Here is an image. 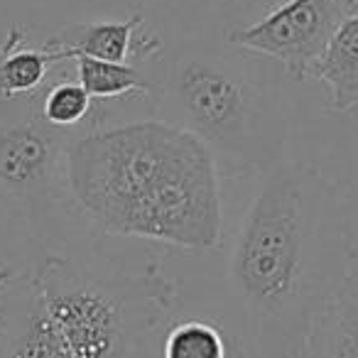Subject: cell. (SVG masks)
<instances>
[{"label": "cell", "instance_id": "cell-14", "mask_svg": "<svg viewBox=\"0 0 358 358\" xmlns=\"http://www.w3.org/2000/svg\"><path fill=\"white\" fill-rule=\"evenodd\" d=\"M40 115L50 125L69 133L71 128H79L86 118L94 115L96 101L89 96V91L76 81V76L62 74L57 81L45 84L35 94Z\"/></svg>", "mask_w": 358, "mask_h": 358}, {"label": "cell", "instance_id": "cell-13", "mask_svg": "<svg viewBox=\"0 0 358 358\" xmlns=\"http://www.w3.org/2000/svg\"><path fill=\"white\" fill-rule=\"evenodd\" d=\"M159 358H245L241 336L204 317H177L159 343Z\"/></svg>", "mask_w": 358, "mask_h": 358}, {"label": "cell", "instance_id": "cell-8", "mask_svg": "<svg viewBox=\"0 0 358 358\" xmlns=\"http://www.w3.org/2000/svg\"><path fill=\"white\" fill-rule=\"evenodd\" d=\"M143 15H128L125 20H91L71 22L47 37L45 45L64 50L76 57H91L103 62H138L150 64L162 52V40L155 32L140 35Z\"/></svg>", "mask_w": 358, "mask_h": 358}, {"label": "cell", "instance_id": "cell-10", "mask_svg": "<svg viewBox=\"0 0 358 358\" xmlns=\"http://www.w3.org/2000/svg\"><path fill=\"white\" fill-rule=\"evenodd\" d=\"M309 358H358V253L314 324Z\"/></svg>", "mask_w": 358, "mask_h": 358}, {"label": "cell", "instance_id": "cell-9", "mask_svg": "<svg viewBox=\"0 0 358 358\" xmlns=\"http://www.w3.org/2000/svg\"><path fill=\"white\" fill-rule=\"evenodd\" d=\"M69 62V52L47 47L45 42L40 50L27 47L25 30L13 27L0 47V103L37 94L50 79V71Z\"/></svg>", "mask_w": 358, "mask_h": 358}, {"label": "cell", "instance_id": "cell-2", "mask_svg": "<svg viewBox=\"0 0 358 358\" xmlns=\"http://www.w3.org/2000/svg\"><path fill=\"white\" fill-rule=\"evenodd\" d=\"M64 194L86 224L115 238L206 253L224 234L219 159L192 130L164 118L71 138Z\"/></svg>", "mask_w": 358, "mask_h": 358}, {"label": "cell", "instance_id": "cell-7", "mask_svg": "<svg viewBox=\"0 0 358 358\" xmlns=\"http://www.w3.org/2000/svg\"><path fill=\"white\" fill-rule=\"evenodd\" d=\"M0 358H74L35 270L0 268Z\"/></svg>", "mask_w": 358, "mask_h": 358}, {"label": "cell", "instance_id": "cell-1", "mask_svg": "<svg viewBox=\"0 0 358 358\" xmlns=\"http://www.w3.org/2000/svg\"><path fill=\"white\" fill-rule=\"evenodd\" d=\"M231 238L226 280L245 358H309L312 331L356 260L348 201L314 164L280 159Z\"/></svg>", "mask_w": 358, "mask_h": 358}, {"label": "cell", "instance_id": "cell-11", "mask_svg": "<svg viewBox=\"0 0 358 358\" xmlns=\"http://www.w3.org/2000/svg\"><path fill=\"white\" fill-rule=\"evenodd\" d=\"M309 76L327 89L331 110H358V10L336 30Z\"/></svg>", "mask_w": 358, "mask_h": 358}, {"label": "cell", "instance_id": "cell-4", "mask_svg": "<svg viewBox=\"0 0 358 358\" xmlns=\"http://www.w3.org/2000/svg\"><path fill=\"white\" fill-rule=\"evenodd\" d=\"M35 273L74 358H159L179 294L157 260L47 253Z\"/></svg>", "mask_w": 358, "mask_h": 358}, {"label": "cell", "instance_id": "cell-6", "mask_svg": "<svg viewBox=\"0 0 358 358\" xmlns=\"http://www.w3.org/2000/svg\"><path fill=\"white\" fill-rule=\"evenodd\" d=\"M356 10L358 0H287L253 25L229 30L226 42L280 62L285 74L302 81Z\"/></svg>", "mask_w": 358, "mask_h": 358}, {"label": "cell", "instance_id": "cell-5", "mask_svg": "<svg viewBox=\"0 0 358 358\" xmlns=\"http://www.w3.org/2000/svg\"><path fill=\"white\" fill-rule=\"evenodd\" d=\"M71 135L40 115L35 94L20 106L0 103V199L42 219L64 192V162Z\"/></svg>", "mask_w": 358, "mask_h": 358}, {"label": "cell", "instance_id": "cell-3", "mask_svg": "<svg viewBox=\"0 0 358 358\" xmlns=\"http://www.w3.org/2000/svg\"><path fill=\"white\" fill-rule=\"evenodd\" d=\"M157 79L162 118L192 130L229 169L260 177L285 159V99L253 52L226 40L182 42Z\"/></svg>", "mask_w": 358, "mask_h": 358}, {"label": "cell", "instance_id": "cell-12", "mask_svg": "<svg viewBox=\"0 0 358 358\" xmlns=\"http://www.w3.org/2000/svg\"><path fill=\"white\" fill-rule=\"evenodd\" d=\"M74 76L91 99L99 101L120 99V96L138 94L148 101H157L159 96V79L157 74L148 71V64L138 62H103L91 59V57H76Z\"/></svg>", "mask_w": 358, "mask_h": 358}]
</instances>
